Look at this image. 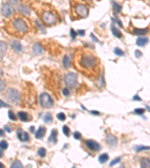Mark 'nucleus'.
Returning <instances> with one entry per match:
<instances>
[{
    "label": "nucleus",
    "mask_w": 150,
    "mask_h": 168,
    "mask_svg": "<svg viewBox=\"0 0 150 168\" xmlns=\"http://www.w3.org/2000/svg\"><path fill=\"white\" fill-rule=\"evenodd\" d=\"M79 65L81 69L88 72L95 71L98 67V59L93 54H82L79 59Z\"/></svg>",
    "instance_id": "1"
},
{
    "label": "nucleus",
    "mask_w": 150,
    "mask_h": 168,
    "mask_svg": "<svg viewBox=\"0 0 150 168\" xmlns=\"http://www.w3.org/2000/svg\"><path fill=\"white\" fill-rule=\"evenodd\" d=\"M39 102L41 106L43 108H50L53 105V100L51 96L48 93H41L39 96Z\"/></svg>",
    "instance_id": "2"
},
{
    "label": "nucleus",
    "mask_w": 150,
    "mask_h": 168,
    "mask_svg": "<svg viewBox=\"0 0 150 168\" xmlns=\"http://www.w3.org/2000/svg\"><path fill=\"white\" fill-rule=\"evenodd\" d=\"M12 25L14 29L20 33H26L28 31V26L26 22L22 19H14L12 22Z\"/></svg>",
    "instance_id": "3"
},
{
    "label": "nucleus",
    "mask_w": 150,
    "mask_h": 168,
    "mask_svg": "<svg viewBox=\"0 0 150 168\" xmlns=\"http://www.w3.org/2000/svg\"><path fill=\"white\" fill-rule=\"evenodd\" d=\"M6 99L13 104H18L20 100V94L15 89H9L6 93Z\"/></svg>",
    "instance_id": "4"
},
{
    "label": "nucleus",
    "mask_w": 150,
    "mask_h": 168,
    "mask_svg": "<svg viewBox=\"0 0 150 168\" xmlns=\"http://www.w3.org/2000/svg\"><path fill=\"white\" fill-rule=\"evenodd\" d=\"M65 82L69 87L74 88L77 85V75L72 72L68 73L65 75Z\"/></svg>",
    "instance_id": "5"
},
{
    "label": "nucleus",
    "mask_w": 150,
    "mask_h": 168,
    "mask_svg": "<svg viewBox=\"0 0 150 168\" xmlns=\"http://www.w3.org/2000/svg\"><path fill=\"white\" fill-rule=\"evenodd\" d=\"M75 11L80 17L86 18L89 14V10L86 6L82 4H77L75 6Z\"/></svg>",
    "instance_id": "6"
},
{
    "label": "nucleus",
    "mask_w": 150,
    "mask_h": 168,
    "mask_svg": "<svg viewBox=\"0 0 150 168\" xmlns=\"http://www.w3.org/2000/svg\"><path fill=\"white\" fill-rule=\"evenodd\" d=\"M42 20L47 25H53V24L56 23V18L54 16V14L49 11L44 12L43 14Z\"/></svg>",
    "instance_id": "7"
},
{
    "label": "nucleus",
    "mask_w": 150,
    "mask_h": 168,
    "mask_svg": "<svg viewBox=\"0 0 150 168\" xmlns=\"http://www.w3.org/2000/svg\"><path fill=\"white\" fill-rule=\"evenodd\" d=\"M85 144L89 150L93 152H98L101 150V146L94 140H87L85 141Z\"/></svg>",
    "instance_id": "8"
},
{
    "label": "nucleus",
    "mask_w": 150,
    "mask_h": 168,
    "mask_svg": "<svg viewBox=\"0 0 150 168\" xmlns=\"http://www.w3.org/2000/svg\"><path fill=\"white\" fill-rule=\"evenodd\" d=\"M12 12H13V9L11 6L9 5V4L8 3H5L2 6V14L5 17H11Z\"/></svg>",
    "instance_id": "9"
},
{
    "label": "nucleus",
    "mask_w": 150,
    "mask_h": 168,
    "mask_svg": "<svg viewBox=\"0 0 150 168\" xmlns=\"http://www.w3.org/2000/svg\"><path fill=\"white\" fill-rule=\"evenodd\" d=\"M17 137L19 139V140L22 141V142H27L29 140V135L26 133V132H24L21 128H19L17 131Z\"/></svg>",
    "instance_id": "10"
},
{
    "label": "nucleus",
    "mask_w": 150,
    "mask_h": 168,
    "mask_svg": "<svg viewBox=\"0 0 150 168\" xmlns=\"http://www.w3.org/2000/svg\"><path fill=\"white\" fill-rule=\"evenodd\" d=\"M106 142L110 146H115L117 144V139L114 135L108 134L106 137Z\"/></svg>",
    "instance_id": "11"
},
{
    "label": "nucleus",
    "mask_w": 150,
    "mask_h": 168,
    "mask_svg": "<svg viewBox=\"0 0 150 168\" xmlns=\"http://www.w3.org/2000/svg\"><path fill=\"white\" fill-rule=\"evenodd\" d=\"M32 52L36 55H41L43 52H44V49H43V47H41V45L40 43H35L33 44V46L32 47Z\"/></svg>",
    "instance_id": "12"
},
{
    "label": "nucleus",
    "mask_w": 150,
    "mask_h": 168,
    "mask_svg": "<svg viewBox=\"0 0 150 168\" xmlns=\"http://www.w3.org/2000/svg\"><path fill=\"white\" fill-rule=\"evenodd\" d=\"M57 135H58V131L57 129L54 128L51 131L50 135L48 138V141L52 143V144H56L57 142Z\"/></svg>",
    "instance_id": "13"
},
{
    "label": "nucleus",
    "mask_w": 150,
    "mask_h": 168,
    "mask_svg": "<svg viewBox=\"0 0 150 168\" xmlns=\"http://www.w3.org/2000/svg\"><path fill=\"white\" fill-rule=\"evenodd\" d=\"M45 133H46V128L41 126V127L38 128V131L35 132V138H37V139L43 138Z\"/></svg>",
    "instance_id": "14"
},
{
    "label": "nucleus",
    "mask_w": 150,
    "mask_h": 168,
    "mask_svg": "<svg viewBox=\"0 0 150 168\" xmlns=\"http://www.w3.org/2000/svg\"><path fill=\"white\" fill-rule=\"evenodd\" d=\"M11 47L12 49L17 52H20L23 50V47H22L21 43L18 41H14L12 42Z\"/></svg>",
    "instance_id": "15"
},
{
    "label": "nucleus",
    "mask_w": 150,
    "mask_h": 168,
    "mask_svg": "<svg viewBox=\"0 0 150 168\" xmlns=\"http://www.w3.org/2000/svg\"><path fill=\"white\" fill-rule=\"evenodd\" d=\"M148 41H149V39L146 37H139L136 41V43L139 47H144L148 43Z\"/></svg>",
    "instance_id": "16"
},
{
    "label": "nucleus",
    "mask_w": 150,
    "mask_h": 168,
    "mask_svg": "<svg viewBox=\"0 0 150 168\" xmlns=\"http://www.w3.org/2000/svg\"><path fill=\"white\" fill-rule=\"evenodd\" d=\"M18 11H19V12L22 13V14L26 15V16H29L30 13H31L30 9H29V8L27 6L23 5H20L18 7Z\"/></svg>",
    "instance_id": "17"
},
{
    "label": "nucleus",
    "mask_w": 150,
    "mask_h": 168,
    "mask_svg": "<svg viewBox=\"0 0 150 168\" xmlns=\"http://www.w3.org/2000/svg\"><path fill=\"white\" fill-rule=\"evenodd\" d=\"M111 31H112L113 35H114L116 37H117V38H121L122 37V34L121 31L117 29L116 27H115V25L113 24H112V25H111Z\"/></svg>",
    "instance_id": "18"
},
{
    "label": "nucleus",
    "mask_w": 150,
    "mask_h": 168,
    "mask_svg": "<svg viewBox=\"0 0 150 168\" xmlns=\"http://www.w3.org/2000/svg\"><path fill=\"white\" fill-rule=\"evenodd\" d=\"M140 167L143 168H150V159L146 158H143L140 160Z\"/></svg>",
    "instance_id": "19"
},
{
    "label": "nucleus",
    "mask_w": 150,
    "mask_h": 168,
    "mask_svg": "<svg viewBox=\"0 0 150 168\" xmlns=\"http://www.w3.org/2000/svg\"><path fill=\"white\" fill-rule=\"evenodd\" d=\"M18 116L20 119V120L23 122H26L28 120V114L26 112H24V111H20L18 112Z\"/></svg>",
    "instance_id": "20"
},
{
    "label": "nucleus",
    "mask_w": 150,
    "mask_h": 168,
    "mask_svg": "<svg viewBox=\"0 0 150 168\" xmlns=\"http://www.w3.org/2000/svg\"><path fill=\"white\" fill-rule=\"evenodd\" d=\"M108 159H109V156L107 153H103L98 157V161L101 164H104L106 161H108Z\"/></svg>",
    "instance_id": "21"
},
{
    "label": "nucleus",
    "mask_w": 150,
    "mask_h": 168,
    "mask_svg": "<svg viewBox=\"0 0 150 168\" xmlns=\"http://www.w3.org/2000/svg\"><path fill=\"white\" fill-rule=\"evenodd\" d=\"M62 64H63V67L65 69L68 68L70 66H71V60H70L69 57L68 55H65L63 57Z\"/></svg>",
    "instance_id": "22"
},
{
    "label": "nucleus",
    "mask_w": 150,
    "mask_h": 168,
    "mask_svg": "<svg viewBox=\"0 0 150 168\" xmlns=\"http://www.w3.org/2000/svg\"><path fill=\"white\" fill-rule=\"evenodd\" d=\"M148 32V29H134V33L137 35H144Z\"/></svg>",
    "instance_id": "23"
},
{
    "label": "nucleus",
    "mask_w": 150,
    "mask_h": 168,
    "mask_svg": "<svg viewBox=\"0 0 150 168\" xmlns=\"http://www.w3.org/2000/svg\"><path fill=\"white\" fill-rule=\"evenodd\" d=\"M0 46H1V49H0V50H1V59H2V55H4V54L7 51V47H7V44L3 41H1Z\"/></svg>",
    "instance_id": "24"
},
{
    "label": "nucleus",
    "mask_w": 150,
    "mask_h": 168,
    "mask_svg": "<svg viewBox=\"0 0 150 168\" xmlns=\"http://www.w3.org/2000/svg\"><path fill=\"white\" fill-rule=\"evenodd\" d=\"M43 120L45 123H50L53 120V117L50 113H47L43 117Z\"/></svg>",
    "instance_id": "25"
},
{
    "label": "nucleus",
    "mask_w": 150,
    "mask_h": 168,
    "mask_svg": "<svg viewBox=\"0 0 150 168\" xmlns=\"http://www.w3.org/2000/svg\"><path fill=\"white\" fill-rule=\"evenodd\" d=\"M112 4H113V10L116 13H120L122 11V7L117 2H116L114 1H112Z\"/></svg>",
    "instance_id": "26"
},
{
    "label": "nucleus",
    "mask_w": 150,
    "mask_h": 168,
    "mask_svg": "<svg viewBox=\"0 0 150 168\" xmlns=\"http://www.w3.org/2000/svg\"><path fill=\"white\" fill-rule=\"evenodd\" d=\"M11 168H21L23 167V165L22 163L20 162V161H18V160H16V161H14L13 164H12L11 165Z\"/></svg>",
    "instance_id": "27"
},
{
    "label": "nucleus",
    "mask_w": 150,
    "mask_h": 168,
    "mask_svg": "<svg viewBox=\"0 0 150 168\" xmlns=\"http://www.w3.org/2000/svg\"><path fill=\"white\" fill-rule=\"evenodd\" d=\"M46 153H47V151L46 149L45 148H44V147H41L38 149V156L41 158H44V157L46 156Z\"/></svg>",
    "instance_id": "28"
},
{
    "label": "nucleus",
    "mask_w": 150,
    "mask_h": 168,
    "mask_svg": "<svg viewBox=\"0 0 150 168\" xmlns=\"http://www.w3.org/2000/svg\"><path fill=\"white\" fill-rule=\"evenodd\" d=\"M150 150V146H137L134 148V150L137 152H140V151L148 150Z\"/></svg>",
    "instance_id": "29"
},
{
    "label": "nucleus",
    "mask_w": 150,
    "mask_h": 168,
    "mask_svg": "<svg viewBox=\"0 0 150 168\" xmlns=\"http://www.w3.org/2000/svg\"><path fill=\"white\" fill-rule=\"evenodd\" d=\"M62 132L63 134L66 136V137H68L70 134V128L66 125H65L63 126V127H62Z\"/></svg>",
    "instance_id": "30"
},
{
    "label": "nucleus",
    "mask_w": 150,
    "mask_h": 168,
    "mask_svg": "<svg viewBox=\"0 0 150 168\" xmlns=\"http://www.w3.org/2000/svg\"><path fill=\"white\" fill-rule=\"evenodd\" d=\"M56 117L58 118V120H59L60 121H64V120H65V119H66L65 114L64 113H62V112L59 113L57 115H56Z\"/></svg>",
    "instance_id": "31"
},
{
    "label": "nucleus",
    "mask_w": 150,
    "mask_h": 168,
    "mask_svg": "<svg viewBox=\"0 0 150 168\" xmlns=\"http://www.w3.org/2000/svg\"><path fill=\"white\" fill-rule=\"evenodd\" d=\"M8 117L9 119L12 120V121H14L16 120V116H15V114L14 113L13 111H8Z\"/></svg>",
    "instance_id": "32"
},
{
    "label": "nucleus",
    "mask_w": 150,
    "mask_h": 168,
    "mask_svg": "<svg viewBox=\"0 0 150 168\" xmlns=\"http://www.w3.org/2000/svg\"><path fill=\"white\" fill-rule=\"evenodd\" d=\"M114 53H115L116 55H118V56L124 55V52L121 49H119V48H116L115 49H114Z\"/></svg>",
    "instance_id": "33"
},
{
    "label": "nucleus",
    "mask_w": 150,
    "mask_h": 168,
    "mask_svg": "<svg viewBox=\"0 0 150 168\" xmlns=\"http://www.w3.org/2000/svg\"><path fill=\"white\" fill-rule=\"evenodd\" d=\"M121 161V158L120 157H117V158H116L115 159H113L111 162L110 163V167H112V166H114L115 164H118V163L119 162Z\"/></svg>",
    "instance_id": "34"
},
{
    "label": "nucleus",
    "mask_w": 150,
    "mask_h": 168,
    "mask_svg": "<svg viewBox=\"0 0 150 168\" xmlns=\"http://www.w3.org/2000/svg\"><path fill=\"white\" fill-rule=\"evenodd\" d=\"M8 146V144L7 143V141L5 140H2L1 141V144H0V147H1V150H6Z\"/></svg>",
    "instance_id": "35"
},
{
    "label": "nucleus",
    "mask_w": 150,
    "mask_h": 168,
    "mask_svg": "<svg viewBox=\"0 0 150 168\" xmlns=\"http://www.w3.org/2000/svg\"><path fill=\"white\" fill-rule=\"evenodd\" d=\"M134 111V113L136 114H138V115H142V114H144L145 112L144 109H143V108H137V109H135Z\"/></svg>",
    "instance_id": "36"
},
{
    "label": "nucleus",
    "mask_w": 150,
    "mask_h": 168,
    "mask_svg": "<svg viewBox=\"0 0 150 168\" xmlns=\"http://www.w3.org/2000/svg\"><path fill=\"white\" fill-rule=\"evenodd\" d=\"M81 138H82V135H81V134L79 132H74V138L75 140H80Z\"/></svg>",
    "instance_id": "37"
},
{
    "label": "nucleus",
    "mask_w": 150,
    "mask_h": 168,
    "mask_svg": "<svg viewBox=\"0 0 150 168\" xmlns=\"http://www.w3.org/2000/svg\"><path fill=\"white\" fill-rule=\"evenodd\" d=\"M62 93L65 96H68L70 95V91L68 88H64L62 91Z\"/></svg>",
    "instance_id": "38"
},
{
    "label": "nucleus",
    "mask_w": 150,
    "mask_h": 168,
    "mask_svg": "<svg viewBox=\"0 0 150 168\" xmlns=\"http://www.w3.org/2000/svg\"><path fill=\"white\" fill-rule=\"evenodd\" d=\"M70 35H71V37L72 39H74L75 37H76L77 33L75 32V31H74L73 29H71V30H70Z\"/></svg>",
    "instance_id": "39"
},
{
    "label": "nucleus",
    "mask_w": 150,
    "mask_h": 168,
    "mask_svg": "<svg viewBox=\"0 0 150 168\" xmlns=\"http://www.w3.org/2000/svg\"><path fill=\"white\" fill-rule=\"evenodd\" d=\"M35 23L37 24L38 27L39 28V29H40L42 32H44V26H43V25H41V24L38 21V20H36V21H35Z\"/></svg>",
    "instance_id": "40"
},
{
    "label": "nucleus",
    "mask_w": 150,
    "mask_h": 168,
    "mask_svg": "<svg viewBox=\"0 0 150 168\" xmlns=\"http://www.w3.org/2000/svg\"><path fill=\"white\" fill-rule=\"evenodd\" d=\"M135 56H136L137 58L141 57V56H142V52H140V51H139V50H136V51H135Z\"/></svg>",
    "instance_id": "41"
},
{
    "label": "nucleus",
    "mask_w": 150,
    "mask_h": 168,
    "mask_svg": "<svg viewBox=\"0 0 150 168\" xmlns=\"http://www.w3.org/2000/svg\"><path fill=\"white\" fill-rule=\"evenodd\" d=\"M4 129H5V131L7 132H11V128L9 127L8 126H5V127H4Z\"/></svg>",
    "instance_id": "42"
},
{
    "label": "nucleus",
    "mask_w": 150,
    "mask_h": 168,
    "mask_svg": "<svg viewBox=\"0 0 150 168\" xmlns=\"http://www.w3.org/2000/svg\"><path fill=\"white\" fill-rule=\"evenodd\" d=\"M116 22L118 23V25H119L121 28H122V27H123V26H122V22L120 21V20H119V19L117 17H116Z\"/></svg>",
    "instance_id": "43"
},
{
    "label": "nucleus",
    "mask_w": 150,
    "mask_h": 168,
    "mask_svg": "<svg viewBox=\"0 0 150 168\" xmlns=\"http://www.w3.org/2000/svg\"><path fill=\"white\" fill-rule=\"evenodd\" d=\"M77 34L80 36H84L85 35V31L84 30H78L77 31Z\"/></svg>",
    "instance_id": "44"
},
{
    "label": "nucleus",
    "mask_w": 150,
    "mask_h": 168,
    "mask_svg": "<svg viewBox=\"0 0 150 168\" xmlns=\"http://www.w3.org/2000/svg\"><path fill=\"white\" fill-rule=\"evenodd\" d=\"M133 100H135V101H140V100H141V98L139 97L138 95H134V97H133Z\"/></svg>",
    "instance_id": "45"
},
{
    "label": "nucleus",
    "mask_w": 150,
    "mask_h": 168,
    "mask_svg": "<svg viewBox=\"0 0 150 168\" xmlns=\"http://www.w3.org/2000/svg\"><path fill=\"white\" fill-rule=\"evenodd\" d=\"M12 5H17L18 3V0H8Z\"/></svg>",
    "instance_id": "46"
},
{
    "label": "nucleus",
    "mask_w": 150,
    "mask_h": 168,
    "mask_svg": "<svg viewBox=\"0 0 150 168\" xmlns=\"http://www.w3.org/2000/svg\"><path fill=\"white\" fill-rule=\"evenodd\" d=\"M90 113L92 114H93V115H100V112H98V111H90Z\"/></svg>",
    "instance_id": "47"
},
{
    "label": "nucleus",
    "mask_w": 150,
    "mask_h": 168,
    "mask_svg": "<svg viewBox=\"0 0 150 168\" xmlns=\"http://www.w3.org/2000/svg\"><path fill=\"white\" fill-rule=\"evenodd\" d=\"M91 38H92V40H93L94 42H98V38L97 37H95V36L93 34H91Z\"/></svg>",
    "instance_id": "48"
},
{
    "label": "nucleus",
    "mask_w": 150,
    "mask_h": 168,
    "mask_svg": "<svg viewBox=\"0 0 150 168\" xmlns=\"http://www.w3.org/2000/svg\"><path fill=\"white\" fill-rule=\"evenodd\" d=\"M4 87H5V85H4V82H3V81H2V80H1V90H0V91H1V92L3 91Z\"/></svg>",
    "instance_id": "49"
},
{
    "label": "nucleus",
    "mask_w": 150,
    "mask_h": 168,
    "mask_svg": "<svg viewBox=\"0 0 150 168\" xmlns=\"http://www.w3.org/2000/svg\"><path fill=\"white\" fill-rule=\"evenodd\" d=\"M30 132H35V127L34 126H32V127H30Z\"/></svg>",
    "instance_id": "50"
},
{
    "label": "nucleus",
    "mask_w": 150,
    "mask_h": 168,
    "mask_svg": "<svg viewBox=\"0 0 150 168\" xmlns=\"http://www.w3.org/2000/svg\"><path fill=\"white\" fill-rule=\"evenodd\" d=\"M0 102H1V108H2V106L4 107V106H5L6 105L2 102V100H1V101H0Z\"/></svg>",
    "instance_id": "51"
},
{
    "label": "nucleus",
    "mask_w": 150,
    "mask_h": 168,
    "mask_svg": "<svg viewBox=\"0 0 150 168\" xmlns=\"http://www.w3.org/2000/svg\"><path fill=\"white\" fill-rule=\"evenodd\" d=\"M1 136H4V132L2 129H1Z\"/></svg>",
    "instance_id": "52"
},
{
    "label": "nucleus",
    "mask_w": 150,
    "mask_h": 168,
    "mask_svg": "<svg viewBox=\"0 0 150 168\" xmlns=\"http://www.w3.org/2000/svg\"><path fill=\"white\" fill-rule=\"evenodd\" d=\"M89 1H92V0H89Z\"/></svg>",
    "instance_id": "53"
}]
</instances>
